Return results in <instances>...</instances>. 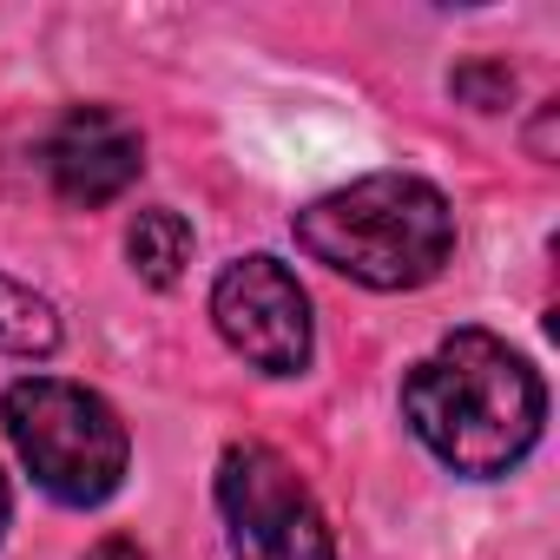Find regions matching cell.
<instances>
[{
  "label": "cell",
  "mask_w": 560,
  "mask_h": 560,
  "mask_svg": "<svg viewBox=\"0 0 560 560\" xmlns=\"http://www.w3.org/2000/svg\"><path fill=\"white\" fill-rule=\"evenodd\" d=\"M402 416L429 442L435 462L488 481V475H508L540 442L547 389L527 370V357H514L501 337L455 330L448 343H435V357L409 370Z\"/></svg>",
  "instance_id": "6da1fadb"
},
{
  "label": "cell",
  "mask_w": 560,
  "mask_h": 560,
  "mask_svg": "<svg viewBox=\"0 0 560 560\" xmlns=\"http://www.w3.org/2000/svg\"><path fill=\"white\" fill-rule=\"evenodd\" d=\"M298 244L370 291H416L455 250V211L429 178L376 172L298 211Z\"/></svg>",
  "instance_id": "7a4b0ae2"
},
{
  "label": "cell",
  "mask_w": 560,
  "mask_h": 560,
  "mask_svg": "<svg viewBox=\"0 0 560 560\" xmlns=\"http://www.w3.org/2000/svg\"><path fill=\"white\" fill-rule=\"evenodd\" d=\"M0 422H8L34 481L67 508L106 501L126 475V455H132L113 402L80 389V383H60V376H21L0 396Z\"/></svg>",
  "instance_id": "3957f363"
},
{
  "label": "cell",
  "mask_w": 560,
  "mask_h": 560,
  "mask_svg": "<svg viewBox=\"0 0 560 560\" xmlns=\"http://www.w3.org/2000/svg\"><path fill=\"white\" fill-rule=\"evenodd\" d=\"M218 508L231 527V560H337V540L311 501V488L257 442L224 448Z\"/></svg>",
  "instance_id": "277c9868"
},
{
  "label": "cell",
  "mask_w": 560,
  "mask_h": 560,
  "mask_svg": "<svg viewBox=\"0 0 560 560\" xmlns=\"http://www.w3.org/2000/svg\"><path fill=\"white\" fill-rule=\"evenodd\" d=\"M211 324L264 376H298L311 363V298L277 257H237L218 277Z\"/></svg>",
  "instance_id": "5b68a950"
},
{
  "label": "cell",
  "mask_w": 560,
  "mask_h": 560,
  "mask_svg": "<svg viewBox=\"0 0 560 560\" xmlns=\"http://www.w3.org/2000/svg\"><path fill=\"white\" fill-rule=\"evenodd\" d=\"M139 165H145L139 132L119 113H106V106H73L54 126V139H47V178H54V191L67 205H86V211L113 205L139 178Z\"/></svg>",
  "instance_id": "8992f818"
},
{
  "label": "cell",
  "mask_w": 560,
  "mask_h": 560,
  "mask_svg": "<svg viewBox=\"0 0 560 560\" xmlns=\"http://www.w3.org/2000/svg\"><path fill=\"white\" fill-rule=\"evenodd\" d=\"M126 250H132V270L145 277L152 291H172L178 277H185V264H191V224H185L178 211L152 205V211H139V218H132Z\"/></svg>",
  "instance_id": "52a82bcc"
},
{
  "label": "cell",
  "mask_w": 560,
  "mask_h": 560,
  "mask_svg": "<svg viewBox=\"0 0 560 560\" xmlns=\"http://www.w3.org/2000/svg\"><path fill=\"white\" fill-rule=\"evenodd\" d=\"M0 350L14 357H54L60 350V317L47 298H34L27 284L0 277Z\"/></svg>",
  "instance_id": "ba28073f"
},
{
  "label": "cell",
  "mask_w": 560,
  "mask_h": 560,
  "mask_svg": "<svg viewBox=\"0 0 560 560\" xmlns=\"http://www.w3.org/2000/svg\"><path fill=\"white\" fill-rule=\"evenodd\" d=\"M455 93H462L468 106H481V113H501V106L514 100V73H508L501 60H488V67H462V73H455Z\"/></svg>",
  "instance_id": "9c48e42d"
},
{
  "label": "cell",
  "mask_w": 560,
  "mask_h": 560,
  "mask_svg": "<svg viewBox=\"0 0 560 560\" xmlns=\"http://www.w3.org/2000/svg\"><path fill=\"white\" fill-rule=\"evenodd\" d=\"M86 560H145V553H139L132 540H119V534H113V540H100V547H93Z\"/></svg>",
  "instance_id": "30bf717a"
},
{
  "label": "cell",
  "mask_w": 560,
  "mask_h": 560,
  "mask_svg": "<svg viewBox=\"0 0 560 560\" xmlns=\"http://www.w3.org/2000/svg\"><path fill=\"white\" fill-rule=\"evenodd\" d=\"M8 508H14V501H8V475H0V534H8Z\"/></svg>",
  "instance_id": "8fae6325"
}]
</instances>
